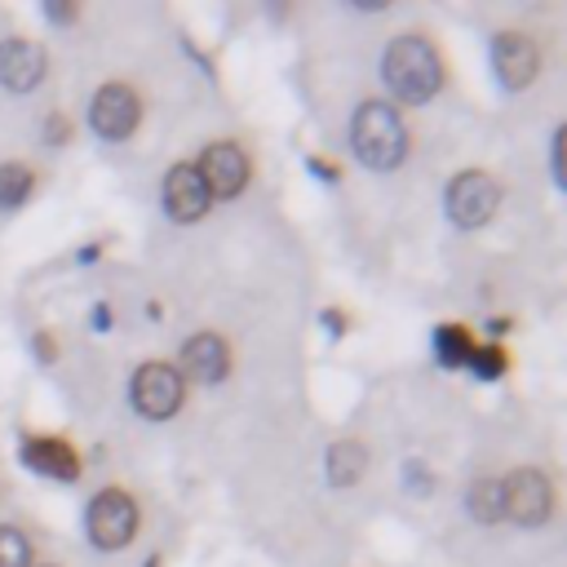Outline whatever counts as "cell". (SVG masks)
Masks as SVG:
<instances>
[{
    "mask_svg": "<svg viewBox=\"0 0 567 567\" xmlns=\"http://www.w3.org/2000/svg\"><path fill=\"white\" fill-rule=\"evenodd\" d=\"M0 567H31V545L18 527H0Z\"/></svg>",
    "mask_w": 567,
    "mask_h": 567,
    "instance_id": "18",
    "label": "cell"
},
{
    "mask_svg": "<svg viewBox=\"0 0 567 567\" xmlns=\"http://www.w3.org/2000/svg\"><path fill=\"white\" fill-rule=\"evenodd\" d=\"M470 368H474L483 381H492V377L505 372V350H501V346H483V350L470 354Z\"/></svg>",
    "mask_w": 567,
    "mask_h": 567,
    "instance_id": "19",
    "label": "cell"
},
{
    "mask_svg": "<svg viewBox=\"0 0 567 567\" xmlns=\"http://www.w3.org/2000/svg\"><path fill=\"white\" fill-rule=\"evenodd\" d=\"M554 182L563 186V133H554Z\"/></svg>",
    "mask_w": 567,
    "mask_h": 567,
    "instance_id": "21",
    "label": "cell"
},
{
    "mask_svg": "<svg viewBox=\"0 0 567 567\" xmlns=\"http://www.w3.org/2000/svg\"><path fill=\"white\" fill-rule=\"evenodd\" d=\"M501 514L523 523V527L545 523V514H549V478L540 470H514L501 483Z\"/></svg>",
    "mask_w": 567,
    "mask_h": 567,
    "instance_id": "6",
    "label": "cell"
},
{
    "mask_svg": "<svg viewBox=\"0 0 567 567\" xmlns=\"http://www.w3.org/2000/svg\"><path fill=\"white\" fill-rule=\"evenodd\" d=\"M44 80V49L31 40H4L0 44V84L13 93H27Z\"/></svg>",
    "mask_w": 567,
    "mask_h": 567,
    "instance_id": "11",
    "label": "cell"
},
{
    "mask_svg": "<svg viewBox=\"0 0 567 567\" xmlns=\"http://www.w3.org/2000/svg\"><path fill=\"white\" fill-rule=\"evenodd\" d=\"M470 514L478 523H496L501 518V483L496 478H478L470 487Z\"/></svg>",
    "mask_w": 567,
    "mask_h": 567,
    "instance_id": "17",
    "label": "cell"
},
{
    "mask_svg": "<svg viewBox=\"0 0 567 567\" xmlns=\"http://www.w3.org/2000/svg\"><path fill=\"white\" fill-rule=\"evenodd\" d=\"M35 177L27 164H0V208H18L31 195Z\"/></svg>",
    "mask_w": 567,
    "mask_h": 567,
    "instance_id": "16",
    "label": "cell"
},
{
    "mask_svg": "<svg viewBox=\"0 0 567 567\" xmlns=\"http://www.w3.org/2000/svg\"><path fill=\"white\" fill-rule=\"evenodd\" d=\"M350 146H354V155L368 168L385 173V168L403 164V155H408V128H403V120H399L394 106L363 102L354 111V120H350Z\"/></svg>",
    "mask_w": 567,
    "mask_h": 567,
    "instance_id": "2",
    "label": "cell"
},
{
    "mask_svg": "<svg viewBox=\"0 0 567 567\" xmlns=\"http://www.w3.org/2000/svg\"><path fill=\"white\" fill-rule=\"evenodd\" d=\"M49 18H53V22H71V18H75V4L53 0V4H49Z\"/></svg>",
    "mask_w": 567,
    "mask_h": 567,
    "instance_id": "20",
    "label": "cell"
},
{
    "mask_svg": "<svg viewBox=\"0 0 567 567\" xmlns=\"http://www.w3.org/2000/svg\"><path fill=\"white\" fill-rule=\"evenodd\" d=\"M208 186L199 182L195 164H173L164 177V208L173 221H199L208 213Z\"/></svg>",
    "mask_w": 567,
    "mask_h": 567,
    "instance_id": "9",
    "label": "cell"
},
{
    "mask_svg": "<svg viewBox=\"0 0 567 567\" xmlns=\"http://www.w3.org/2000/svg\"><path fill=\"white\" fill-rule=\"evenodd\" d=\"M501 204V186L492 173L483 168H470V173H456L452 186H447V217L456 226H483Z\"/></svg>",
    "mask_w": 567,
    "mask_h": 567,
    "instance_id": "4",
    "label": "cell"
},
{
    "mask_svg": "<svg viewBox=\"0 0 567 567\" xmlns=\"http://www.w3.org/2000/svg\"><path fill=\"white\" fill-rule=\"evenodd\" d=\"M84 532L97 549H124L137 532V505L128 492L120 487H106L89 501V514H84Z\"/></svg>",
    "mask_w": 567,
    "mask_h": 567,
    "instance_id": "3",
    "label": "cell"
},
{
    "mask_svg": "<svg viewBox=\"0 0 567 567\" xmlns=\"http://www.w3.org/2000/svg\"><path fill=\"white\" fill-rule=\"evenodd\" d=\"M363 461H368V452L359 447V443H332L328 447V483L332 487H350L359 474H363Z\"/></svg>",
    "mask_w": 567,
    "mask_h": 567,
    "instance_id": "14",
    "label": "cell"
},
{
    "mask_svg": "<svg viewBox=\"0 0 567 567\" xmlns=\"http://www.w3.org/2000/svg\"><path fill=\"white\" fill-rule=\"evenodd\" d=\"M195 173H199V182L208 186V195L230 199V195H239L244 182H248V155H244L235 142H213V146H204V159L195 164Z\"/></svg>",
    "mask_w": 567,
    "mask_h": 567,
    "instance_id": "8",
    "label": "cell"
},
{
    "mask_svg": "<svg viewBox=\"0 0 567 567\" xmlns=\"http://www.w3.org/2000/svg\"><path fill=\"white\" fill-rule=\"evenodd\" d=\"M22 461L35 474H49V478H80V456L58 439H27L22 443Z\"/></svg>",
    "mask_w": 567,
    "mask_h": 567,
    "instance_id": "13",
    "label": "cell"
},
{
    "mask_svg": "<svg viewBox=\"0 0 567 567\" xmlns=\"http://www.w3.org/2000/svg\"><path fill=\"white\" fill-rule=\"evenodd\" d=\"M434 354H439L443 368H461V363H470L474 341L461 323H443V328H434Z\"/></svg>",
    "mask_w": 567,
    "mask_h": 567,
    "instance_id": "15",
    "label": "cell"
},
{
    "mask_svg": "<svg viewBox=\"0 0 567 567\" xmlns=\"http://www.w3.org/2000/svg\"><path fill=\"white\" fill-rule=\"evenodd\" d=\"M89 120H93L97 137L124 142V137L137 128V120H142V102H137V93H133L128 84H106V89H97Z\"/></svg>",
    "mask_w": 567,
    "mask_h": 567,
    "instance_id": "7",
    "label": "cell"
},
{
    "mask_svg": "<svg viewBox=\"0 0 567 567\" xmlns=\"http://www.w3.org/2000/svg\"><path fill=\"white\" fill-rule=\"evenodd\" d=\"M381 71H385V84L403 102H430L439 93V84H443V62H439L434 44L421 40V35H399L385 49Z\"/></svg>",
    "mask_w": 567,
    "mask_h": 567,
    "instance_id": "1",
    "label": "cell"
},
{
    "mask_svg": "<svg viewBox=\"0 0 567 567\" xmlns=\"http://www.w3.org/2000/svg\"><path fill=\"white\" fill-rule=\"evenodd\" d=\"M310 168H315L319 177H337V168H332V164H323V159H310Z\"/></svg>",
    "mask_w": 567,
    "mask_h": 567,
    "instance_id": "22",
    "label": "cell"
},
{
    "mask_svg": "<svg viewBox=\"0 0 567 567\" xmlns=\"http://www.w3.org/2000/svg\"><path fill=\"white\" fill-rule=\"evenodd\" d=\"M182 368L199 381V385H217L230 372V346L217 332H199L182 346Z\"/></svg>",
    "mask_w": 567,
    "mask_h": 567,
    "instance_id": "12",
    "label": "cell"
},
{
    "mask_svg": "<svg viewBox=\"0 0 567 567\" xmlns=\"http://www.w3.org/2000/svg\"><path fill=\"white\" fill-rule=\"evenodd\" d=\"M492 62H496V75L505 89H523V84H532L536 66H540V49L523 31H505L492 44Z\"/></svg>",
    "mask_w": 567,
    "mask_h": 567,
    "instance_id": "10",
    "label": "cell"
},
{
    "mask_svg": "<svg viewBox=\"0 0 567 567\" xmlns=\"http://www.w3.org/2000/svg\"><path fill=\"white\" fill-rule=\"evenodd\" d=\"M133 408L151 421H164L182 408V377L168 363H146L133 372Z\"/></svg>",
    "mask_w": 567,
    "mask_h": 567,
    "instance_id": "5",
    "label": "cell"
}]
</instances>
